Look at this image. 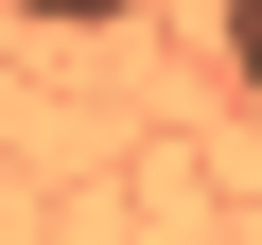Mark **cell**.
I'll return each mask as SVG.
<instances>
[{
    "instance_id": "6da1fadb",
    "label": "cell",
    "mask_w": 262,
    "mask_h": 245,
    "mask_svg": "<svg viewBox=\"0 0 262 245\" xmlns=\"http://www.w3.org/2000/svg\"><path fill=\"white\" fill-rule=\"evenodd\" d=\"M18 18H53V35H105V18H140V0H18Z\"/></svg>"
},
{
    "instance_id": "7a4b0ae2",
    "label": "cell",
    "mask_w": 262,
    "mask_h": 245,
    "mask_svg": "<svg viewBox=\"0 0 262 245\" xmlns=\"http://www.w3.org/2000/svg\"><path fill=\"white\" fill-rule=\"evenodd\" d=\"M227 70H245V105H262V0H227Z\"/></svg>"
}]
</instances>
